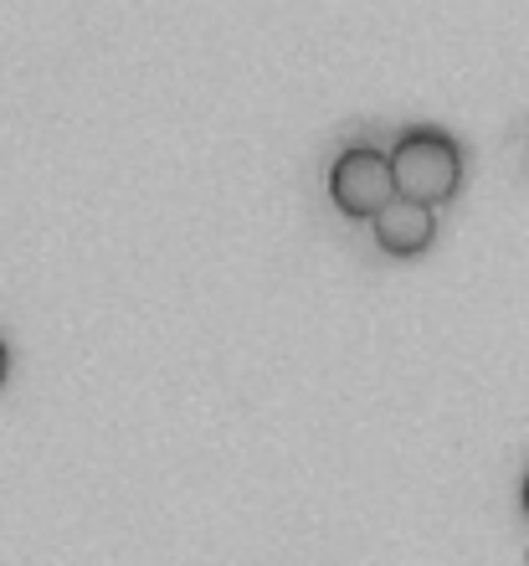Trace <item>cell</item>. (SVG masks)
Here are the masks:
<instances>
[{"mask_svg":"<svg viewBox=\"0 0 529 566\" xmlns=\"http://www.w3.org/2000/svg\"><path fill=\"white\" fill-rule=\"evenodd\" d=\"M391 176H396V196H406L416 207L447 201L463 180V149L442 129H406L391 145Z\"/></svg>","mask_w":529,"mask_h":566,"instance_id":"1","label":"cell"},{"mask_svg":"<svg viewBox=\"0 0 529 566\" xmlns=\"http://www.w3.org/2000/svg\"><path fill=\"white\" fill-rule=\"evenodd\" d=\"M329 196L350 217H375L396 201V176H391V149L350 145L329 165Z\"/></svg>","mask_w":529,"mask_h":566,"instance_id":"2","label":"cell"},{"mask_svg":"<svg viewBox=\"0 0 529 566\" xmlns=\"http://www.w3.org/2000/svg\"><path fill=\"white\" fill-rule=\"evenodd\" d=\"M375 222V242H381L385 253H422L426 242H432V207H416V201H406V196H396L385 211H375L370 217Z\"/></svg>","mask_w":529,"mask_h":566,"instance_id":"3","label":"cell"},{"mask_svg":"<svg viewBox=\"0 0 529 566\" xmlns=\"http://www.w3.org/2000/svg\"><path fill=\"white\" fill-rule=\"evenodd\" d=\"M6 366H11V356H6V345H0V381H6Z\"/></svg>","mask_w":529,"mask_h":566,"instance_id":"4","label":"cell"},{"mask_svg":"<svg viewBox=\"0 0 529 566\" xmlns=\"http://www.w3.org/2000/svg\"><path fill=\"white\" fill-rule=\"evenodd\" d=\"M525 510H529V474H525Z\"/></svg>","mask_w":529,"mask_h":566,"instance_id":"5","label":"cell"}]
</instances>
